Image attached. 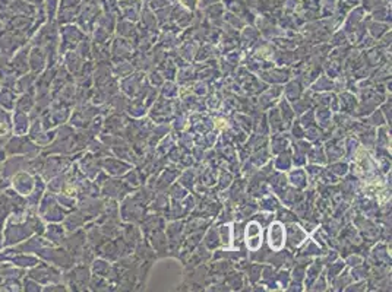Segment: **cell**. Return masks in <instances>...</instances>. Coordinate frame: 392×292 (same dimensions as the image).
<instances>
[{"instance_id": "obj_1", "label": "cell", "mask_w": 392, "mask_h": 292, "mask_svg": "<svg viewBox=\"0 0 392 292\" xmlns=\"http://www.w3.org/2000/svg\"><path fill=\"white\" fill-rule=\"evenodd\" d=\"M267 245L271 251H280L286 247V225L274 219L267 226Z\"/></svg>"}, {"instance_id": "obj_2", "label": "cell", "mask_w": 392, "mask_h": 292, "mask_svg": "<svg viewBox=\"0 0 392 292\" xmlns=\"http://www.w3.org/2000/svg\"><path fill=\"white\" fill-rule=\"evenodd\" d=\"M309 238V232L303 228V225L292 222L286 223V245L292 250L297 251V248Z\"/></svg>"}, {"instance_id": "obj_3", "label": "cell", "mask_w": 392, "mask_h": 292, "mask_svg": "<svg viewBox=\"0 0 392 292\" xmlns=\"http://www.w3.org/2000/svg\"><path fill=\"white\" fill-rule=\"evenodd\" d=\"M147 214V206L141 205L133 199V196H129L122 205V217L126 222L130 223H139Z\"/></svg>"}, {"instance_id": "obj_4", "label": "cell", "mask_w": 392, "mask_h": 292, "mask_svg": "<svg viewBox=\"0 0 392 292\" xmlns=\"http://www.w3.org/2000/svg\"><path fill=\"white\" fill-rule=\"evenodd\" d=\"M293 77V71L292 69H275L271 68L267 71H261L259 72V79L262 82H265L267 85L272 83V85H284L286 82H289Z\"/></svg>"}, {"instance_id": "obj_5", "label": "cell", "mask_w": 392, "mask_h": 292, "mask_svg": "<svg viewBox=\"0 0 392 292\" xmlns=\"http://www.w3.org/2000/svg\"><path fill=\"white\" fill-rule=\"evenodd\" d=\"M147 82V77H145V72H141V71H136V72H132L130 74H127L122 82L123 91L127 97L135 98L136 94L141 91V88L144 86V83Z\"/></svg>"}, {"instance_id": "obj_6", "label": "cell", "mask_w": 392, "mask_h": 292, "mask_svg": "<svg viewBox=\"0 0 392 292\" xmlns=\"http://www.w3.org/2000/svg\"><path fill=\"white\" fill-rule=\"evenodd\" d=\"M388 243H378L370 251V266H391Z\"/></svg>"}, {"instance_id": "obj_7", "label": "cell", "mask_w": 392, "mask_h": 292, "mask_svg": "<svg viewBox=\"0 0 392 292\" xmlns=\"http://www.w3.org/2000/svg\"><path fill=\"white\" fill-rule=\"evenodd\" d=\"M270 144V152L272 155H277V153H281L284 150H289L290 146H292V136L290 133H286V132H280V133H275L272 135Z\"/></svg>"}, {"instance_id": "obj_8", "label": "cell", "mask_w": 392, "mask_h": 292, "mask_svg": "<svg viewBox=\"0 0 392 292\" xmlns=\"http://www.w3.org/2000/svg\"><path fill=\"white\" fill-rule=\"evenodd\" d=\"M310 146H312V144L307 142V141H304V139L294 141L293 155H292L294 167H303V165H306V162H307L306 156H307V152H309Z\"/></svg>"}, {"instance_id": "obj_9", "label": "cell", "mask_w": 392, "mask_h": 292, "mask_svg": "<svg viewBox=\"0 0 392 292\" xmlns=\"http://www.w3.org/2000/svg\"><path fill=\"white\" fill-rule=\"evenodd\" d=\"M289 175H287V181L290 186H293L297 190H304L309 187V177L306 174V170L301 167H295L294 170H289Z\"/></svg>"}, {"instance_id": "obj_10", "label": "cell", "mask_w": 392, "mask_h": 292, "mask_svg": "<svg viewBox=\"0 0 392 292\" xmlns=\"http://www.w3.org/2000/svg\"><path fill=\"white\" fill-rule=\"evenodd\" d=\"M303 92H304V86L300 82V79H290L289 82H286V86H283V97L289 102L298 99L303 95Z\"/></svg>"}, {"instance_id": "obj_11", "label": "cell", "mask_w": 392, "mask_h": 292, "mask_svg": "<svg viewBox=\"0 0 392 292\" xmlns=\"http://www.w3.org/2000/svg\"><path fill=\"white\" fill-rule=\"evenodd\" d=\"M337 97H338V102H340V111L353 116L354 110L359 104V99L356 97V94H353L350 91H344V92H340Z\"/></svg>"}, {"instance_id": "obj_12", "label": "cell", "mask_w": 392, "mask_h": 292, "mask_svg": "<svg viewBox=\"0 0 392 292\" xmlns=\"http://www.w3.org/2000/svg\"><path fill=\"white\" fill-rule=\"evenodd\" d=\"M278 110H280V114H281V119H283V124H284V130H289L292 123L295 119V114L293 111V107L292 104L286 99V98L281 95V98L278 99V104H277Z\"/></svg>"}, {"instance_id": "obj_13", "label": "cell", "mask_w": 392, "mask_h": 292, "mask_svg": "<svg viewBox=\"0 0 392 292\" xmlns=\"http://www.w3.org/2000/svg\"><path fill=\"white\" fill-rule=\"evenodd\" d=\"M309 88L312 92H331L335 89V82H334V79H331L329 76L322 73L309 85Z\"/></svg>"}, {"instance_id": "obj_14", "label": "cell", "mask_w": 392, "mask_h": 292, "mask_svg": "<svg viewBox=\"0 0 392 292\" xmlns=\"http://www.w3.org/2000/svg\"><path fill=\"white\" fill-rule=\"evenodd\" d=\"M149 203H151V206L148 208L149 211L155 214H164L167 208L170 206V197L166 192H155V195Z\"/></svg>"}, {"instance_id": "obj_15", "label": "cell", "mask_w": 392, "mask_h": 292, "mask_svg": "<svg viewBox=\"0 0 392 292\" xmlns=\"http://www.w3.org/2000/svg\"><path fill=\"white\" fill-rule=\"evenodd\" d=\"M259 31L255 29L253 26H246L243 28V32H242V37L239 40V46L242 47L243 51H246L247 49H252L253 44L259 40Z\"/></svg>"}, {"instance_id": "obj_16", "label": "cell", "mask_w": 392, "mask_h": 292, "mask_svg": "<svg viewBox=\"0 0 392 292\" xmlns=\"http://www.w3.org/2000/svg\"><path fill=\"white\" fill-rule=\"evenodd\" d=\"M267 119H268V126H270V132L272 135L280 133V132H286V130H284V124H283V119H281V114H280L278 107L274 105V107L268 108Z\"/></svg>"}, {"instance_id": "obj_17", "label": "cell", "mask_w": 392, "mask_h": 292, "mask_svg": "<svg viewBox=\"0 0 392 292\" xmlns=\"http://www.w3.org/2000/svg\"><path fill=\"white\" fill-rule=\"evenodd\" d=\"M275 275H277V269L271 265H264L262 272H261V279H259V282H262V287H267L268 290H280Z\"/></svg>"}, {"instance_id": "obj_18", "label": "cell", "mask_w": 392, "mask_h": 292, "mask_svg": "<svg viewBox=\"0 0 392 292\" xmlns=\"http://www.w3.org/2000/svg\"><path fill=\"white\" fill-rule=\"evenodd\" d=\"M272 165H274V170L281 171V172H287L289 170H292L293 168V158H292L290 149L284 150L281 153H277V158L272 161Z\"/></svg>"}, {"instance_id": "obj_19", "label": "cell", "mask_w": 392, "mask_h": 292, "mask_svg": "<svg viewBox=\"0 0 392 292\" xmlns=\"http://www.w3.org/2000/svg\"><path fill=\"white\" fill-rule=\"evenodd\" d=\"M280 206H281L280 199L274 193H271V192L267 193V195H264L262 197H259V200H258V209L264 211V212H274L275 214V211Z\"/></svg>"}, {"instance_id": "obj_20", "label": "cell", "mask_w": 392, "mask_h": 292, "mask_svg": "<svg viewBox=\"0 0 392 292\" xmlns=\"http://www.w3.org/2000/svg\"><path fill=\"white\" fill-rule=\"evenodd\" d=\"M177 66H176V63L173 62L172 57H166L160 65H158V68H157V71L163 74V77L166 79V80H176V76H177Z\"/></svg>"}, {"instance_id": "obj_21", "label": "cell", "mask_w": 392, "mask_h": 292, "mask_svg": "<svg viewBox=\"0 0 392 292\" xmlns=\"http://www.w3.org/2000/svg\"><path fill=\"white\" fill-rule=\"evenodd\" d=\"M306 159L309 161V164H318V165H325L326 164V156H325V150L322 144H313L310 146Z\"/></svg>"}, {"instance_id": "obj_22", "label": "cell", "mask_w": 392, "mask_h": 292, "mask_svg": "<svg viewBox=\"0 0 392 292\" xmlns=\"http://www.w3.org/2000/svg\"><path fill=\"white\" fill-rule=\"evenodd\" d=\"M202 243H203V245L208 248V250H217L218 247H221V243H220V235H218V229H217V226H209L208 228V231L203 234V237H202Z\"/></svg>"}, {"instance_id": "obj_23", "label": "cell", "mask_w": 392, "mask_h": 292, "mask_svg": "<svg viewBox=\"0 0 392 292\" xmlns=\"http://www.w3.org/2000/svg\"><path fill=\"white\" fill-rule=\"evenodd\" d=\"M142 3L139 0H132V1H127L124 3L123 6V10H124V16L132 21V22H136L139 18H141V13H142Z\"/></svg>"}, {"instance_id": "obj_24", "label": "cell", "mask_w": 392, "mask_h": 292, "mask_svg": "<svg viewBox=\"0 0 392 292\" xmlns=\"http://www.w3.org/2000/svg\"><path fill=\"white\" fill-rule=\"evenodd\" d=\"M271 152H270V146H264L258 150H253L249 156V161L256 167V168H261L262 165H265L268 161H270Z\"/></svg>"}, {"instance_id": "obj_25", "label": "cell", "mask_w": 392, "mask_h": 292, "mask_svg": "<svg viewBox=\"0 0 392 292\" xmlns=\"http://www.w3.org/2000/svg\"><path fill=\"white\" fill-rule=\"evenodd\" d=\"M332 117H334L332 111L329 108H326V107H319L318 110L315 111V120L318 123L316 126H319L322 130H326V129L331 127Z\"/></svg>"}, {"instance_id": "obj_26", "label": "cell", "mask_w": 392, "mask_h": 292, "mask_svg": "<svg viewBox=\"0 0 392 292\" xmlns=\"http://www.w3.org/2000/svg\"><path fill=\"white\" fill-rule=\"evenodd\" d=\"M359 146H360V142L357 139V136L351 135V136H347L344 139V158H347L348 162H351L359 150Z\"/></svg>"}, {"instance_id": "obj_27", "label": "cell", "mask_w": 392, "mask_h": 292, "mask_svg": "<svg viewBox=\"0 0 392 292\" xmlns=\"http://www.w3.org/2000/svg\"><path fill=\"white\" fill-rule=\"evenodd\" d=\"M179 183L186 189V190H194L197 183V175H196V171L191 167V168H186L185 171H182L179 174Z\"/></svg>"}, {"instance_id": "obj_28", "label": "cell", "mask_w": 392, "mask_h": 292, "mask_svg": "<svg viewBox=\"0 0 392 292\" xmlns=\"http://www.w3.org/2000/svg\"><path fill=\"white\" fill-rule=\"evenodd\" d=\"M217 229H218V235H220L221 247H224L225 250L231 248V240H233V226H231V223L230 222L221 223L220 226H217Z\"/></svg>"}, {"instance_id": "obj_29", "label": "cell", "mask_w": 392, "mask_h": 292, "mask_svg": "<svg viewBox=\"0 0 392 292\" xmlns=\"http://www.w3.org/2000/svg\"><path fill=\"white\" fill-rule=\"evenodd\" d=\"M160 97L167 98V99H176L180 94V86L174 80H164V83L160 86Z\"/></svg>"}, {"instance_id": "obj_30", "label": "cell", "mask_w": 392, "mask_h": 292, "mask_svg": "<svg viewBox=\"0 0 392 292\" xmlns=\"http://www.w3.org/2000/svg\"><path fill=\"white\" fill-rule=\"evenodd\" d=\"M304 138H306V141L310 142V144H322L323 141H326V138H325V130H322L316 124L304 129Z\"/></svg>"}, {"instance_id": "obj_31", "label": "cell", "mask_w": 392, "mask_h": 292, "mask_svg": "<svg viewBox=\"0 0 392 292\" xmlns=\"http://www.w3.org/2000/svg\"><path fill=\"white\" fill-rule=\"evenodd\" d=\"M262 268H264V265H261V263H258V262H249V263L246 265V268L243 269V272L247 273L246 276H247V279L250 281L252 285H256V284L259 282Z\"/></svg>"}, {"instance_id": "obj_32", "label": "cell", "mask_w": 392, "mask_h": 292, "mask_svg": "<svg viewBox=\"0 0 392 292\" xmlns=\"http://www.w3.org/2000/svg\"><path fill=\"white\" fill-rule=\"evenodd\" d=\"M345 269V262L344 260H335V262H331L329 265H326V269H325V276H326V281L328 284H331L341 272Z\"/></svg>"}, {"instance_id": "obj_33", "label": "cell", "mask_w": 392, "mask_h": 292, "mask_svg": "<svg viewBox=\"0 0 392 292\" xmlns=\"http://www.w3.org/2000/svg\"><path fill=\"white\" fill-rule=\"evenodd\" d=\"M234 177H233V172H230L228 170L222 168L218 170V177H217V192H222V190H227L231 183H233Z\"/></svg>"}, {"instance_id": "obj_34", "label": "cell", "mask_w": 392, "mask_h": 292, "mask_svg": "<svg viewBox=\"0 0 392 292\" xmlns=\"http://www.w3.org/2000/svg\"><path fill=\"white\" fill-rule=\"evenodd\" d=\"M127 110H129V114L132 116V119H142V117H145L148 113V107L142 102V101H135V99H132V102H130V105L127 107Z\"/></svg>"}, {"instance_id": "obj_35", "label": "cell", "mask_w": 392, "mask_h": 292, "mask_svg": "<svg viewBox=\"0 0 392 292\" xmlns=\"http://www.w3.org/2000/svg\"><path fill=\"white\" fill-rule=\"evenodd\" d=\"M206 104V110H214V111H220L222 104H224V98L221 95V92L214 91L211 94H208V98L205 99Z\"/></svg>"}, {"instance_id": "obj_36", "label": "cell", "mask_w": 392, "mask_h": 292, "mask_svg": "<svg viewBox=\"0 0 392 292\" xmlns=\"http://www.w3.org/2000/svg\"><path fill=\"white\" fill-rule=\"evenodd\" d=\"M388 29H390V25L382 24L381 21L372 22V24H369L368 26L369 34H370V37H372L373 40H379L382 35H385V34L388 32Z\"/></svg>"}, {"instance_id": "obj_37", "label": "cell", "mask_w": 392, "mask_h": 292, "mask_svg": "<svg viewBox=\"0 0 392 292\" xmlns=\"http://www.w3.org/2000/svg\"><path fill=\"white\" fill-rule=\"evenodd\" d=\"M275 212H277V214H275V219L280 220V222H283L284 225H286V223H292V222H297V220H298V218L295 217V214H294L293 211H290V209H287V208L280 206Z\"/></svg>"}, {"instance_id": "obj_38", "label": "cell", "mask_w": 392, "mask_h": 292, "mask_svg": "<svg viewBox=\"0 0 392 292\" xmlns=\"http://www.w3.org/2000/svg\"><path fill=\"white\" fill-rule=\"evenodd\" d=\"M353 279H351V275H350V270H345L344 269L343 272L331 282V285L334 287V290L335 291H341V290H344L347 285H350V282H351Z\"/></svg>"}, {"instance_id": "obj_39", "label": "cell", "mask_w": 392, "mask_h": 292, "mask_svg": "<svg viewBox=\"0 0 392 292\" xmlns=\"http://www.w3.org/2000/svg\"><path fill=\"white\" fill-rule=\"evenodd\" d=\"M243 244L246 245V250L249 253H255V251H258L262 247L264 237H262V234H258V235H253V237H247V238H243Z\"/></svg>"}, {"instance_id": "obj_40", "label": "cell", "mask_w": 392, "mask_h": 292, "mask_svg": "<svg viewBox=\"0 0 392 292\" xmlns=\"http://www.w3.org/2000/svg\"><path fill=\"white\" fill-rule=\"evenodd\" d=\"M369 269H370V265H366V263H362L359 266L351 268V270H350L351 279L353 281H365V279H368Z\"/></svg>"}, {"instance_id": "obj_41", "label": "cell", "mask_w": 392, "mask_h": 292, "mask_svg": "<svg viewBox=\"0 0 392 292\" xmlns=\"http://www.w3.org/2000/svg\"><path fill=\"white\" fill-rule=\"evenodd\" d=\"M188 192L189 190H186L180 183H173L172 186H170V189H169V197H170V200H174V202H180L185 196L188 195Z\"/></svg>"}, {"instance_id": "obj_42", "label": "cell", "mask_w": 392, "mask_h": 292, "mask_svg": "<svg viewBox=\"0 0 392 292\" xmlns=\"http://www.w3.org/2000/svg\"><path fill=\"white\" fill-rule=\"evenodd\" d=\"M328 168L332 171L337 177H345V175L350 172V164H348L347 161L343 162V159H340V161L331 162Z\"/></svg>"}, {"instance_id": "obj_43", "label": "cell", "mask_w": 392, "mask_h": 292, "mask_svg": "<svg viewBox=\"0 0 392 292\" xmlns=\"http://www.w3.org/2000/svg\"><path fill=\"white\" fill-rule=\"evenodd\" d=\"M275 279H277V284H278L280 290H286V288L289 287V284L292 282L290 270L287 268H281L278 272H277Z\"/></svg>"}, {"instance_id": "obj_44", "label": "cell", "mask_w": 392, "mask_h": 292, "mask_svg": "<svg viewBox=\"0 0 392 292\" xmlns=\"http://www.w3.org/2000/svg\"><path fill=\"white\" fill-rule=\"evenodd\" d=\"M191 86H192V94H195L197 97H206V95L211 92V89H209V83H208L206 80H200V79H197V80L194 82Z\"/></svg>"}, {"instance_id": "obj_45", "label": "cell", "mask_w": 392, "mask_h": 292, "mask_svg": "<svg viewBox=\"0 0 392 292\" xmlns=\"http://www.w3.org/2000/svg\"><path fill=\"white\" fill-rule=\"evenodd\" d=\"M366 123H368L369 126H373V127H379V126H382V124H387L385 117H384V114H382L381 110L372 111L368 117H366Z\"/></svg>"}, {"instance_id": "obj_46", "label": "cell", "mask_w": 392, "mask_h": 292, "mask_svg": "<svg viewBox=\"0 0 392 292\" xmlns=\"http://www.w3.org/2000/svg\"><path fill=\"white\" fill-rule=\"evenodd\" d=\"M290 136H292V141L304 139V129H303V126L300 124L297 117L294 119V122L292 123V126H290Z\"/></svg>"}, {"instance_id": "obj_47", "label": "cell", "mask_w": 392, "mask_h": 292, "mask_svg": "<svg viewBox=\"0 0 392 292\" xmlns=\"http://www.w3.org/2000/svg\"><path fill=\"white\" fill-rule=\"evenodd\" d=\"M298 122L303 126V129H307L310 126H315L316 120H315V111L312 108H309L307 111H304L301 116H298Z\"/></svg>"}, {"instance_id": "obj_48", "label": "cell", "mask_w": 392, "mask_h": 292, "mask_svg": "<svg viewBox=\"0 0 392 292\" xmlns=\"http://www.w3.org/2000/svg\"><path fill=\"white\" fill-rule=\"evenodd\" d=\"M328 287H329V284H328V281H326V276H325V273L322 272L320 275H319L318 278L315 279V282L307 288L309 291H326L328 290Z\"/></svg>"}, {"instance_id": "obj_49", "label": "cell", "mask_w": 392, "mask_h": 292, "mask_svg": "<svg viewBox=\"0 0 392 292\" xmlns=\"http://www.w3.org/2000/svg\"><path fill=\"white\" fill-rule=\"evenodd\" d=\"M252 218L256 219L262 226H268L271 222L275 219V214L274 212H264V211H261V214H253L252 215Z\"/></svg>"}, {"instance_id": "obj_50", "label": "cell", "mask_w": 392, "mask_h": 292, "mask_svg": "<svg viewBox=\"0 0 392 292\" xmlns=\"http://www.w3.org/2000/svg\"><path fill=\"white\" fill-rule=\"evenodd\" d=\"M147 79L148 82H149V85H151V86H155V88H160V86L164 83V80H166V79L163 77V74L158 72L157 69H155V71H154V69L149 71V74H148Z\"/></svg>"}, {"instance_id": "obj_51", "label": "cell", "mask_w": 392, "mask_h": 292, "mask_svg": "<svg viewBox=\"0 0 392 292\" xmlns=\"http://www.w3.org/2000/svg\"><path fill=\"white\" fill-rule=\"evenodd\" d=\"M331 47H340V46H345L348 44V40H347V34L344 32L343 29H340L338 32H335L329 41Z\"/></svg>"}, {"instance_id": "obj_52", "label": "cell", "mask_w": 392, "mask_h": 292, "mask_svg": "<svg viewBox=\"0 0 392 292\" xmlns=\"http://www.w3.org/2000/svg\"><path fill=\"white\" fill-rule=\"evenodd\" d=\"M381 111H382V114L385 117L387 124L391 126V98H390V101H384L381 104Z\"/></svg>"}, {"instance_id": "obj_53", "label": "cell", "mask_w": 392, "mask_h": 292, "mask_svg": "<svg viewBox=\"0 0 392 292\" xmlns=\"http://www.w3.org/2000/svg\"><path fill=\"white\" fill-rule=\"evenodd\" d=\"M224 21H227L228 24H231V26H233L234 29H240V28L245 26V22H243L242 19H239L237 16H234V15H231V13H228L227 16L224 15Z\"/></svg>"}, {"instance_id": "obj_54", "label": "cell", "mask_w": 392, "mask_h": 292, "mask_svg": "<svg viewBox=\"0 0 392 292\" xmlns=\"http://www.w3.org/2000/svg\"><path fill=\"white\" fill-rule=\"evenodd\" d=\"M182 4H183V7H186L189 10H194L197 4V0H182Z\"/></svg>"}]
</instances>
